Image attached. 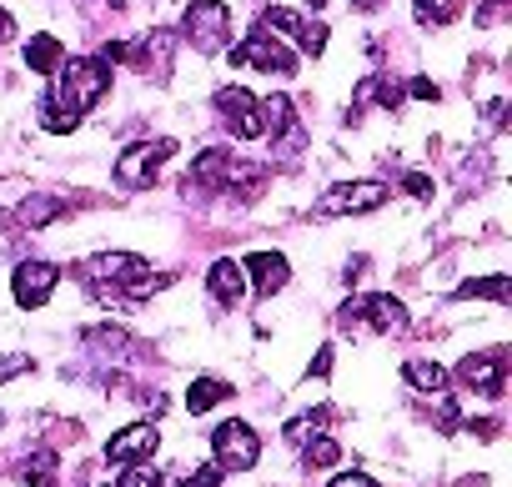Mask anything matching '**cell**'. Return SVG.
Segmentation results:
<instances>
[{
    "label": "cell",
    "mask_w": 512,
    "mask_h": 487,
    "mask_svg": "<svg viewBox=\"0 0 512 487\" xmlns=\"http://www.w3.org/2000/svg\"><path fill=\"white\" fill-rule=\"evenodd\" d=\"M226 397H231V387H226L221 377H196L191 392H186V407H191V417H196V412H211V407L226 402Z\"/></svg>",
    "instance_id": "603a6c76"
},
{
    "label": "cell",
    "mask_w": 512,
    "mask_h": 487,
    "mask_svg": "<svg viewBox=\"0 0 512 487\" xmlns=\"http://www.w3.org/2000/svg\"><path fill=\"white\" fill-rule=\"evenodd\" d=\"M181 487H221V467H216V462H206V467L186 472V477H181Z\"/></svg>",
    "instance_id": "83f0119b"
},
{
    "label": "cell",
    "mask_w": 512,
    "mask_h": 487,
    "mask_svg": "<svg viewBox=\"0 0 512 487\" xmlns=\"http://www.w3.org/2000/svg\"><path fill=\"white\" fill-rule=\"evenodd\" d=\"M327 422V412H307V417H297V422H287V442H307L317 427Z\"/></svg>",
    "instance_id": "4316f807"
},
{
    "label": "cell",
    "mask_w": 512,
    "mask_h": 487,
    "mask_svg": "<svg viewBox=\"0 0 512 487\" xmlns=\"http://www.w3.org/2000/svg\"><path fill=\"white\" fill-rule=\"evenodd\" d=\"M402 377H407L417 392L447 397V367H437V362H427V357H407V362H402Z\"/></svg>",
    "instance_id": "ac0fdd59"
},
{
    "label": "cell",
    "mask_w": 512,
    "mask_h": 487,
    "mask_svg": "<svg viewBox=\"0 0 512 487\" xmlns=\"http://www.w3.org/2000/svg\"><path fill=\"white\" fill-rule=\"evenodd\" d=\"M457 382H462L467 392L502 397V387H507V352L492 347V352H472V357H462V362H457Z\"/></svg>",
    "instance_id": "30bf717a"
},
{
    "label": "cell",
    "mask_w": 512,
    "mask_h": 487,
    "mask_svg": "<svg viewBox=\"0 0 512 487\" xmlns=\"http://www.w3.org/2000/svg\"><path fill=\"white\" fill-rule=\"evenodd\" d=\"M402 186H407L417 201H427V196H432V181H427V176H417V171H412V176H402Z\"/></svg>",
    "instance_id": "d6a6232c"
},
{
    "label": "cell",
    "mask_w": 512,
    "mask_h": 487,
    "mask_svg": "<svg viewBox=\"0 0 512 487\" xmlns=\"http://www.w3.org/2000/svg\"><path fill=\"white\" fill-rule=\"evenodd\" d=\"M337 462H342L337 437H317V432H312V442H307V467H337Z\"/></svg>",
    "instance_id": "d4e9b609"
},
{
    "label": "cell",
    "mask_w": 512,
    "mask_h": 487,
    "mask_svg": "<svg viewBox=\"0 0 512 487\" xmlns=\"http://www.w3.org/2000/svg\"><path fill=\"white\" fill-rule=\"evenodd\" d=\"M387 196L392 191L382 181H342V186L322 191V201L312 206V216H322V221H332V216H362V211H377Z\"/></svg>",
    "instance_id": "5b68a950"
},
{
    "label": "cell",
    "mask_w": 512,
    "mask_h": 487,
    "mask_svg": "<svg viewBox=\"0 0 512 487\" xmlns=\"http://www.w3.org/2000/svg\"><path fill=\"white\" fill-rule=\"evenodd\" d=\"M457 302H477V297H487V302H507V272H492V277H472V282H457V292H452Z\"/></svg>",
    "instance_id": "ffe728a7"
},
{
    "label": "cell",
    "mask_w": 512,
    "mask_h": 487,
    "mask_svg": "<svg viewBox=\"0 0 512 487\" xmlns=\"http://www.w3.org/2000/svg\"><path fill=\"white\" fill-rule=\"evenodd\" d=\"M241 272L251 277V292L256 297H272V292H282L287 287V277H292V267H287V257L282 252H251L246 262H241Z\"/></svg>",
    "instance_id": "9a60e30c"
},
{
    "label": "cell",
    "mask_w": 512,
    "mask_h": 487,
    "mask_svg": "<svg viewBox=\"0 0 512 487\" xmlns=\"http://www.w3.org/2000/svg\"><path fill=\"white\" fill-rule=\"evenodd\" d=\"M507 6H512V0H487V6L477 11V26H497L507 16Z\"/></svg>",
    "instance_id": "4dcf8cb0"
},
{
    "label": "cell",
    "mask_w": 512,
    "mask_h": 487,
    "mask_svg": "<svg viewBox=\"0 0 512 487\" xmlns=\"http://www.w3.org/2000/svg\"><path fill=\"white\" fill-rule=\"evenodd\" d=\"M71 211V201H61V196H26L21 206H16V216H21V226H31V231H41V226H51V221H61Z\"/></svg>",
    "instance_id": "e0dca14e"
},
{
    "label": "cell",
    "mask_w": 512,
    "mask_h": 487,
    "mask_svg": "<svg viewBox=\"0 0 512 487\" xmlns=\"http://www.w3.org/2000/svg\"><path fill=\"white\" fill-rule=\"evenodd\" d=\"M6 41H16V21H11V11H0V46Z\"/></svg>",
    "instance_id": "e575fe53"
},
{
    "label": "cell",
    "mask_w": 512,
    "mask_h": 487,
    "mask_svg": "<svg viewBox=\"0 0 512 487\" xmlns=\"http://www.w3.org/2000/svg\"><path fill=\"white\" fill-rule=\"evenodd\" d=\"M262 31H277V36L297 41L307 56H322V51H327V26H322V21H307V16H297V11H282V6L262 11Z\"/></svg>",
    "instance_id": "8fae6325"
},
{
    "label": "cell",
    "mask_w": 512,
    "mask_h": 487,
    "mask_svg": "<svg viewBox=\"0 0 512 487\" xmlns=\"http://www.w3.org/2000/svg\"><path fill=\"white\" fill-rule=\"evenodd\" d=\"M231 66H246V71H267V76H297V56L267 36V31H251L236 51H231Z\"/></svg>",
    "instance_id": "52a82bcc"
},
{
    "label": "cell",
    "mask_w": 512,
    "mask_h": 487,
    "mask_svg": "<svg viewBox=\"0 0 512 487\" xmlns=\"http://www.w3.org/2000/svg\"><path fill=\"white\" fill-rule=\"evenodd\" d=\"M251 171H256V166H246L241 156L211 146V151H201V156L191 161V171H186V191H231V181H241V176H251Z\"/></svg>",
    "instance_id": "8992f818"
},
{
    "label": "cell",
    "mask_w": 512,
    "mask_h": 487,
    "mask_svg": "<svg viewBox=\"0 0 512 487\" xmlns=\"http://www.w3.org/2000/svg\"><path fill=\"white\" fill-rule=\"evenodd\" d=\"M367 101H377L382 111H397V106H402V86H397L392 76H367V81L357 86V106H367Z\"/></svg>",
    "instance_id": "44dd1931"
},
{
    "label": "cell",
    "mask_w": 512,
    "mask_h": 487,
    "mask_svg": "<svg viewBox=\"0 0 512 487\" xmlns=\"http://www.w3.org/2000/svg\"><path fill=\"white\" fill-rule=\"evenodd\" d=\"M312 372H317V377H327V372H332V347H322V357L312 362Z\"/></svg>",
    "instance_id": "d590c367"
},
{
    "label": "cell",
    "mask_w": 512,
    "mask_h": 487,
    "mask_svg": "<svg viewBox=\"0 0 512 487\" xmlns=\"http://www.w3.org/2000/svg\"><path fill=\"white\" fill-rule=\"evenodd\" d=\"M211 452H216L221 472H251L256 457H262V442H256V432L246 422H221L211 432Z\"/></svg>",
    "instance_id": "ba28073f"
},
{
    "label": "cell",
    "mask_w": 512,
    "mask_h": 487,
    "mask_svg": "<svg viewBox=\"0 0 512 487\" xmlns=\"http://www.w3.org/2000/svg\"><path fill=\"white\" fill-rule=\"evenodd\" d=\"M51 472H56V452H36V457L21 462V477L26 482H51Z\"/></svg>",
    "instance_id": "484cf974"
},
{
    "label": "cell",
    "mask_w": 512,
    "mask_h": 487,
    "mask_svg": "<svg viewBox=\"0 0 512 487\" xmlns=\"http://www.w3.org/2000/svg\"><path fill=\"white\" fill-rule=\"evenodd\" d=\"M307 6H312V11H322V6H327V0H307Z\"/></svg>",
    "instance_id": "74e56055"
},
{
    "label": "cell",
    "mask_w": 512,
    "mask_h": 487,
    "mask_svg": "<svg viewBox=\"0 0 512 487\" xmlns=\"http://www.w3.org/2000/svg\"><path fill=\"white\" fill-rule=\"evenodd\" d=\"M181 36L201 56H216L231 41V11H226V0H191L186 16H181Z\"/></svg>",
    "instance_id": "3957f363"
},
{
    "label": "cell",
    "mask_w": 512,
    "mask_h": 487,
    "mask_svg": "<svg viewBox=\"0 0 512 487\" xmlns=\"http://www.w3.org/2000/svg\"><path fill=\"white\" fill-rule=\"evenodd\" d=\"M81 347H91L96 357H121V352L131 347V337H126L121 327H86V332H81Z\"/></svg>",
    "instance_id": "7402d4cb"
},
{
    "label": "cell",
    "mask_w": 512,
    "mask_h": 487,
    "mask_svg": "<svg viewBox=\"0 0 512 487\" xmlns=\"http://www.w3.org/2000/svg\"><path fill=\"white\" fill-rule=\"evenodd\" d=\"M337 327L342 332H402L407 327V307L387 292H372V297H352L342 312H337Z\"/></svg>",
    "instance_id": "7a4b0ae2"
},
{
    "label": "cell",
    "mask_w": 512,
    "mask_h": 487,
    "mask_svg": "<svg viewBox=\"0 0 512 487\" xmlns=\"http://www.w3.org/2000/svg\"><path fill=\"white\" fill-rule=\"evenodd\" d=\"M171 56H176V31H151L146 41L126 46V61H131L141 76H156V81L171 76Z\"/></svg>",
    "instance_id": "4fadbf2b"
},
{
    "label": "cell",
    "mask_w": 512,
    "mask_h": 487,
    "mask_svg": "<svg viewBox=\"0 0 512 487\" xmlns=\"http://www.w3.org/2000/svg\"><path fill=\"white\" fill-rule=\"evenodd\" d=\"M407 91H412V96H417V101H437V96H442V91H437V86H432V81H427V76H417V81H412V86H407Z\"/></svg>",
    "instance_id": "836d02e7"
},
{
    "label": "cell",
    "mask_w": 512,
    "mask_h": 487,
    "mask_svg": "<svg viewBox=\"0 0 512 487\" xmlns=\"http://www.w3.org/2000/svg\"><path fill=\"white\" fill-rule=\"evenodd\" d=\"M31 367H36V357H31V352H11V357H0V382L16 377V372H31Z\"/></svg>",
    "instance_id": "f546056e"
},
{
    "label": "cell",
    "mask_w": 512,
    "mask_h": 487,
    "mask_svg": "<svg viewBox=\"0 0 512 487\" xmlns=\"http://www.w3.org/2000/svg\"><path fill=\"white\" fill-rule=\"evenodd\" d=\"M327 487H382V482H372V477H362V472H337Z\"/></svg>",
    "instance_id": "1f68e13d"
},
{
    "label": "cell",
    "mask_w": 512,
    "mask_h": 487,
    "mask_svg": "<svg viewBox=\"0 0 512 487\" xmlns=\"http://www.w3.org/2000/svg\"><path fill=\"white\" fill-rule=\"evenodd\" d=\"M156 442H161V432H156L151 422H131V427H121V432L106 442V462H116V467L141 462V457L156 452Z\"/></svg>",
    "instance_id": "5bb4252c"
},
{
    "label": "cell",
    "mask_w": 512,
    "mask_h": 487,
    "mask_svg": "<svg viewBox=\"0 0 512 487\" xmlns=\"http://www.w3.org/2000/svg\"><path fill=\"white\" fill-rule=\"evenodd\" d=\"M121 487H161V472H156L151 462H141V467H131V472L121 477Z\"/></svg>",
    "instance_id": "f1b7e54d"
},
{
    "label": "cell",
    "mask_w": 512,
    "mask_h": 487,
    "mask_svg": "<svg viewBox=\"0 0 512 487\" xmlns=\"http://www.w3.org/2000/svg\"><path fill=\"white\" fill-rule=\"evenodd\" d=\"M171 156H176V141H171V136L126 146V151L116 156V186H126V191H146V186L156 181L161 161H171Z\"/></svg>",
    "instance_id": "277c9868"
},
{
    "label": "cell",
    "mask_w": 512,
    "mask_h": 487,
    "mask_svg": "<svg viewBox=\"0 0 512 487\" xmlns=\"http://www.w3.org/2000/svg\"><path fill=\"white\" fill-rule=\"evenodd\" d=\"M462 11V0H417V21L422 26H447Z\"/></svg>",
    "instance_id": "cb8c5ba5"
},
{
    "label": "cell",
    "mask_w": 512,
    "mask_h": 487,
    "mask_svg": "<svg viewBox=\"0 0 512 487\" xmlns=\"http://www.w3.org/2000/svg\"><path fill=\"white\" fill-rule=\"evenodd\" d=\"M106 91H111V61L81 56V61H71V66H66V61L56 66V91L46 96V106L61 111V116H71V121H81Z\"/></svg>",
    "instance_id": "6da1fadb"
},
{
    "label": "cell",
    "mask_w": 512,
    "mask_h": 487,
    "mask_svg": "<svg viewBox=\"0 0 512 487\" xmlns=\"http://www.w3.org/2000/svg\"><path fill=\"white\" fill-rule=\"evenodd\" d=\"M352 6H357V11H377V6H382V0H352Z\"/></svg>",
    "instance_id": "8d00e7d4"
},
{
    "label": "cell",
    "mask_w": 512,
    "mask_h": 487,
    "mask_svg": "<svg viewBox=\"0 0 512 487\" xmlns=\"http://www.w3.org/2000/svg\"><path fill=\"white\" fill-rule=\"evenodd\" d=\"M206 292H211L216 302L236 307V302L246 297V272H241V262H231V257L211 262V272H206Z\"/></svg>",
    "instance_id": "2e32d148"
},
{
    "label": "cell",
    "mask_w": 512,
    "mask_h": 487,
    "mask_svg": "<svg viewBox=\"0 0 512 487\" xmlns=\"http://www.w3.org/2000/svg\"><path fill=\"white\" fill-rule=\"evenodd\" d=\"M216 111H221V121H226V131H231L236 141L267 136V131H262V101H256L246 86H221V91H216Z\"/></svg>",
    "instance_id": "9c48e42d"
},
{
    "label": "cell",
    "mask_w": 512,
    "mask_h": 487,
    "mask_svg": "<svg viewBox=\"0 0 512 487\" xmlns=\"http://www.w3.org/2000/svg\"><path fill=\"white\" fill-rule=\"evenodd\" d=\"M111 6H116V11H121V6H126V0H111Z\"/></svg>",
    "instance_id": "f35d334b"
},
{
    "label": "cell",
    "mask_w": 512,
    "mask_h": 487,
    "mask_svg": "<svg viewBox=\"0 0 512 487\" xmlns=\"http://www.w3.org/2000/svg\"><path fill=\"white\" fill-rule=\"evenodd\" d=\"M56 282H61V272H56L51 262H21V267H16V277H11V297H16L26 312H36V307H46V302H51Z\"/></svg>",
    "instance_id": "7c38bea8"
},
{
    "label": "cell",
    "mask_w": 512,
    "mask_h": 487,
    "mask_svg": "<svg viewBox=\"0 0 512 487\" xmlns=\"http://www.w3.org/2000/svg\"><path fill=\"white\" fill-rule=\"evenodd\" d=\"M61 61H66V46H61L56 36H31V41H26V66H31L36 76H56Z\"/></svg>",
    "instance_id": "d6986e66"
}]
</instances>
